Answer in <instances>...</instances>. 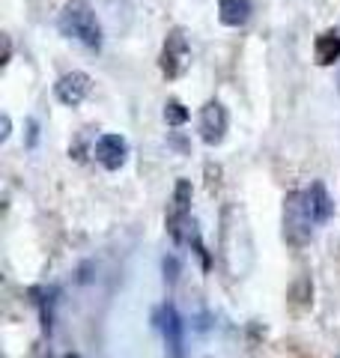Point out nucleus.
Listing matches in <instances>:
<instances>
[{
	"label": "nucleus",
	"instance_id": "1",
	"mask_svg": "<svg viewBox=\"0 0 340 358\" xmlns=\"http://www.w3.org/2000/svg\"><path fill=\"white\" fill-rule=\"evenodd\" d=\"M57 27L66 39H75L78 45H84L87 51L101 48V24L96 9L90 6V0H66L57 18Z\"/></svg>",
	"mask_w": 340,
	"mask_h": 358
},
{
	"label": "nucleus",
	"instance_id": "4",
	"mask_svg": "<svg viewBox=\"0 0 340 358\" xmlns=\"http://www.w3.org/2000/svg\"><path fill=\"white\" fill-rule=\"evenodd\" d=\"M227 126H230V117H227V108L221 102H206L200 110V138L206 147H218L227 138Z\"/></svg>",
	"mask_w": 340,
	"mask_h": 358
},
{
	"label": "nucleus",
	"instance_id": "13",
	"mask_svg": "<svg viewBox=\"0 0 340 358\" xmlns=\"http://www.w3.org/2000/svg\"><path fill=\"white\" fill-rule=\"evenodd\" d=\"M162 268H164V281L167 284H176V278H179V260H176V257H164Z\"/></svg>",
	"mask_w": 340,
	"mask_h": 358
},
{
	"label": "nucleus",
	"instance_id": "15",
	"mask_svg": "<svg viewBox=\"0 0 340 358\" xmlns=\"http://www.w3.org/2000/svg\"><path fill=\"white\" fill-rule=\"evenodd\" d=\"M9 57H13V42H9V36H3V60H0V63H9Z\"/></svg>",
	"mask_w": 340,
	"mask_h": 358
},
{
	"label": "nucleus",
	"instance_id": "12",
	"mask_svg": "<svg viewBox=\"0 0 340 358\" xmlns=\"http://www.w3.org/2000/svg\"><path fill=\"white\" fill-rule=\"evenodd\" d=\"M164 122H167V126H185V122H188V108L183 102H176V99H167Z\"/></svg>",
	"mask_w": 340,
	"mask_h": 358
},
{
	"label": "nucleus",
	"instance_id": "14",
	"mask_svg": "<svg viewBox=\"0 0 340 358\" xmlns=\"http://www.w3.org/2000/svg\"><path fill=\"white\" fill-rule=\"evenodd\" d=\"M9 129H13V122H9V114L0 117V141H9Z\"/></svg>",
	"mask_w": 340,
	"mask_h": 358
},
{
	"label": "nucleus",
	"instance_id": "9",
	"mask_svg": "<svg viewBox=\"0 0 340 358\" xmlns=\"http://www.w3.org/2000/svg\"><path fill=\"white\" fill-rule=\"evenodd\" d=\"M218 18L224 27H242V24H248V18H251V3H248V0H221Z\"/></svg>",
	"mask_w": 340,
	"mask_h": 358
},
{
	"label": "nucleus",
	"instance_id": "6",
	"mask_svg": "<svg viewBox=\"0 0 340 358\" xmlns=\"http://www.w3.org/2000/svg\"><path fill=\"white\" fill-rule=\"evenodd\" d=\"M93 155L105 171H120L129 162V141L122 134H101L93 147Z\"/></svg>",
	"mask_w": 340,
	"mask_h": 358
},
{
	"label": "nucleus",
	"instance_id": "7",
	"mask_svg": "<svg viewBox=\"0 0 340 358\" xmlns=\"http://www.w3.org/2000/svg\"><path fill=\"white\" fill-rule=\"evenodd\" d=\"M90 90H93L90 75H84V72H66L63 78H57L54 96H57V102H63L69 108H78L90 96Z\"/></svg>",
	"mask_w": 340,
	"mask_h": 358
},
{
	"label": "nucleus",
	"instance_id": "10",
	"mask_svg": "<svg viewBox=\"0 0 340 358\" xmlns=\"http://www.w3.org/2000/svg\"><path fill=\"white\" fill-rule=\"evenodd\" d=\"M304 194H308V206H311V212H313V221H316V224H323V221L332 218L334 203H332V197H328V192H325L323 182H313Z\"/></svg>",
	"mask_w": 340,
	"mask_h": 358
},
{
	"label": "nucleus",
	"instance_id": "2",
	"mask_svg": "<svg viewBox=\"0 0 340 358\" xmlns=\"http://www.w3.org/2000/svg\"><path fill=\"white\" fill-rule=\"evenodd\" d=\"M313 212L308 206V194L302 192H290L283 200V239H287L292 248H302L308 245L313 236Z\"/></svg>",
	"mask_w": 340,
	"mask_h": 358
},
{
	"label": "nucleus",
	"instance_id": "16",
	"mask_svg": "<svg viewBox=\"0 0 340 358\" xmlns=\"http://www.w3.org/2000/svg\"><path fill=\"white\" fill-rule=\"evenodd\" d=\"M66 358H81V355H75V352H72V355H66Z\"/></svg>",
	"mask_w": 340,
	"mask_h": 358
},
{
	"label": "nucleus",
	"instance_id": "8",
	"mask_svg": "<svg viewBox=\"0 0 340 358\" xmlns=\"http://www.w3.org/2000/svg\"><path fill=\"white\" fill-rule=\"evenodd\" d=\"M313 57L320 66H332L340 60V33L337 30H325L316 36L313 42Z\"/></svg>",
	"mask_w": 340,
	"mask_h": 358
},
{
	"label": "nucleus",
	"instance_id": "5",
	"mask_svg": "<svg viewBox=\"0 0 340 358\" xmlns=\"http://www.w3.org/2000/svg\"><path fill=\"white\" fill-rule=\"evenodd\" d=\"M155 326L158 331H162L164 338V350L170 358H183L185 350H183V320H179V313L173 305H164L162 310H158L155 317Z\"/></svg>",
	"mask_w": 340,
	"mask_h": 358
},
{
	"label": "nucleus",
	"instance_id": "3",
	"mask_svg": "<svg viewBox=\"0 0 340 358\" xmlns=\"http://www.w3.org/2000/svg\"><path fill=\"white\" fill-rule=\"evenodd\" d=\"M191 63V45H188V36L183 27H173L167 33V39L162 45V57H158V66H162V72L167 78H179L185 75Z\"/></svg>",
	"mask_w": 340,
	"mask_h": 358
},
{
	"label": "nucleus",
	"instance_id": "11",
	"mask_svg": "<svg viewBox=\"0 0 340 358\" xmlns=\"http://www.w3.org/2000/svg\"><path fill=\"white\" fill-rule=\"evenodd\" d=\"M191 197H194V188H191L188 179H179L173 188V215H191Z\"/></svg>",
	"mask_w": 340,
	"mask_h": 358
}]
</instances>
